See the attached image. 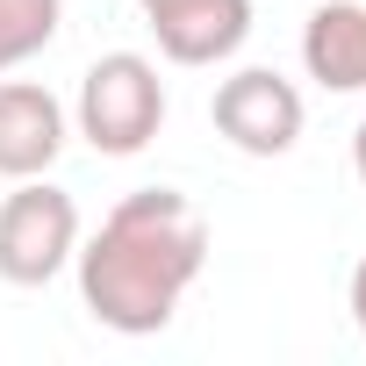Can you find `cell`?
I'll use <instances>...</instances> for the list:
<instances>
[{"label": "cell", "mask_w": 366, "mask_h": 366, "mask_svg": "<svg viewBox=\"0 0 366 366\" xmlns=\"http://www.w3.org/2000/svg\"><path fill=\"white\" fill-rule=\"evenodd\" d=\"M72 259H79L86 316L101 330L151 337L179 316L187 287L209 266V216L172 187H137L101 216V230Z\"/></svg>", "instance_id": "cell-1"}, {"label": "cell", "mask_w": 366, "mask_h": 366, "mask_svg": "<svg viewBox=\"0 0 366 366\" xmlns=\"http://www.w3.org/2000/svg\"><path fill=\"white\" fill-rule=\"evenodd\" d=\"M165 122V79L144 51H108L79 79V137L101 158H137Z\"/></svg>", "instance_id": "cell-2"}, {"label": "cell", "mask_w": 366, "mask_h": 366, "mask_svg": "<svg viewBox=\"0 0 366 366\" xmlns=\"http://www.w3.org/2000/svg\"><path fill=\"white\" fill-rule=\"evenodd\" d=\"M79 252V202L51 179H22V187L0 202V280L8 287H44L72 266Z\"/></svg>", "instance_id": "cell-3"}, {"label": "cell", "mask_w": 366, "mask_h": 366, "mask_svg": "<svg viewBox=\"0 0 366 366\" xmlns=\"http://www.w3.org/2000/svg\"><path fill=\"white\" fill-rule=\"evenodd\" d=\"M216 137L223 144H237L244 158H280V151H295V137H302V94H295V79H280L273 65H244V72H230L223 86H216Z\"/></svg>", "instance_id": "cell-4"}, {"label": "cell", "mask_w": 366, "mask_h": 366, "mask_svg": "<svg viewBox=\"0 0 366 366\" xmlns=\"http://www.w3.org/2000/svg\"><path fill=\"white\" fill-rule=\"evenodd\" d=\"M172 65H223L252 36V0H137Z\"/></svg>", "instance_id": "cell-5"}, {"label": "cell", "mask_w": 366, "mask_h": 366, "mask_svg": "<svg viewBox=\"0 0 366 366\" xmlns=\"http://www.w3.org/2000/svg\"><path fill=\"white\" fill-rule=\"evenodd\" d=\"M58 151H65L58 94L36 79H8L0 86V179H36L58 165Z\"/></svg>", "instance_id": "cell-6"}, {"label": "cell", "mask_w": 366, "mask_h": 366, "mask_svg": "<svg viewBox=\"0 0 366 366\" xmlns=\"http://www.w3.org/2000/svg\"><path fill=\"white\" fill-rule=\"evenodd\" d=\"M302 65L323 94H366V8L359 0H330L302 29Z\"/></svg>", "instance_id": "cell-7"}, {"label": "cell", "mask_w": 366, "mask_h": 366, "mask_svg": "<svg viewBox=\"0 0 366 366\" xmlns=\"http://www.w3.org/2000/svg\"><path fill=\"white\" fill-rule=\"evenodd\" d=\"M58 15H65V0H0V72L36 58L58 36Z\"/></svg>", "instance_id": "cell-8"}, {"label": "cell", "mask_w": 366, "mask_h": 366, "mask_svg": "<svg viewBox=\"0 0 366 366\" xmlns=\"http://www.w3.org/2000/svg\"><path fill=\"white\" fill-rule=\"evenodd\" d=\"M352 323H359V337H366V259L352 266Z\"/></svg>", "instance_id": "cell-9"}, {"label": "cell", "mask_w": 366, "mask_h": 366, "mask_svg": "<svg viewBox=\"0 0 366 366\" xmlns=\"http://www.w3.org/2000/svg\"><path fill=\"white\" fill-rule=\"evenodd\" d=\"M352 172H359V179H366V122H359V129H352Z\"/></svg>", "instance_id": "cell-10"}]
</instances>
